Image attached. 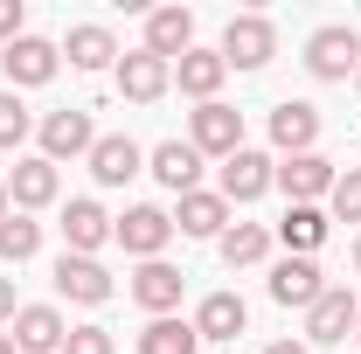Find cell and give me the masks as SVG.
<instances>
[{
	"label": "cell",
	"mask_w": 361,
	"mask_h": 354,
	"mask_svg": "<svg viewBox=\"0 0 361 354\" xmlns=\"http://www.w3.org/2000/svg\"><path fill=\"white\" fill-rule=\"evenodd\" d=\"M188 146L202 153V160H229V153H243V111L236 104H195L188 111Z\"/></svg>",
	"instance_id": "1"
},
{
	"label": "cell",
	"mask_w": 361,
	"mask_h": 354,
	"mask_svg": "<svg viewBox=\"0 0 361 354\" xmlns=\"http://www.w3.org/2000/svg\"><path fill=\"white\" fill-rule=\"evenodd\" d=\"M111 243H126V257L153 264V257L174 243V216L153 209V202H139V209H126V216H111Z\"/></svg>",
	"instance_id": "2"
},
{
	"label": "cell",
	"mask_w": 361,
	"mask_h": 354,
	"mask_svg": "<svg viewBox=\"0 0 361 354\" xmlns=\"http://www.w3.org/2000/svg\"><path fill=\"white\" fill-rule=\"evenodd\" d=\"M306 70H313L319 84H348L361 70V35L341 28V21H334V28H313V35H306Z\"/></svg>",
	"instance_id": "3"
},
{
	"label": "cell",
	"mask_w": 361,
	"mask_h": 354,
	"mask_svg": "<svg viewBox=\"0 0 361 354\" xmlns=\"http://www.w3.org/2000/svg\"><path fill=\"white\" fill-rule=\"evenodd\" d=\"M271 56H278V28L264 14H229V28H223V63L229 70H264Z\"/></svg>",
	"instance_id": "4"
},
{
	"label": "cell",
	"mask_w": 361,
	"mask_h": 354,
	"mask_svg": "<svg viewBox=\"0 0 361 354\" xmlns=\"http://www.w3.org/2000/svg\"><path fill=\"white\" fill-rule=\"evenodd\" d=\"M35 139H42V160H49V167H63V160H90L97 126H90V111H49L42 126H35Z\"/></svg>",
	"instance_id": "5"
},
{
	"label": "cell",
	"mask_w": 361,
	"mask_h": 354,
	"mask_svg": "<svg viewBox=\"0 0 361 354\" xmlns=\"http://www.w3.org/2000/svg\"><path fill=\"white\" fill-rule=\"evenodd\" d=\"M0 70H7L14 90H35V84H49V77L63 70V49L42 42V35H14V42L0 49Z\"/></svg>",
	"instance_id": "6"
},
{
	"label": "cell",
	"mask_w": 361,
	"mask_h": 354,
	"mask_svg": "<svg viewBox=\"0 0 361 354\" xmlns=\"http://www.w3.org/2000/svg\"><path fill=\"white\" fill-rule=\"evenodd\" d=\"M355 312H361V299L348 292V285H326L313 306H306V348H334V341H348V334H355Z\"/></svg>",
	"instance_id": "7"
},
{
	"label": "cell",
	"mask_w": 361,
	"mask_h": 354,
	"mask_svg": "<svg viewBox=\"0 0 361 354\" xmlns=\"http://www.w3.org/2000/svg\"><path fill=\"white\" fill-rule=\"evenodd\" d=\"M334 181H341V167H334L326 153H292V160H278L271 188H285L292 202H313L319 209V195H334Z\"/></svg>",
	"instance_id": "8"
},
{
	"label": "cell",
	"mask_w": 361,
	"mask_h": 354,
	"mask_svg": "<svg viewBox=\"0 0 361 354\" xmlns=\"http://www.w3.org/2000/svg\"><path fill=\"white\" fill-rule=\"evenodd\" d=\"M167 90H174V63H160V56H146V49L118 56V97H126V104H160Z\"/></svg>",
	"instance_id": "9"
},
{
	"label": "cell",
	"mask_w": 361,
	"mask_h": 354,
	"mask_svg": "<svg viewBox=\"0 0 361 354\" xmlns=\"http://www.w3.org/2000/svg\"><path fill=\"white\" fill-rule=\"evenodd\" d=\"M56 292H63L70 306H104L118 285H111V271L97 264V257H70V250H63V257H56Z\"/></svg>",
	"instance_id": "10"
},
{
	"label": "cell",
	"mask_w": 361,
	"mask_h": 354,
	"mask_svg": "<svg viewBox=\"0 0 361 354\" xmlns=\"http://www.w3.org/2000/svg\"><path fill=\"white\" fill-rule=\"evenodd\" d=\"M63 195V174L49 167L42 153H28V160H14V174H7V202L21 209V216H35V209H49Z\"/></svg>",
	"instance_id": "11"
},
{
	"label": "cell",
	"mask_w": 361,
	"mask_h": 354,
	"mask_svg": "<svg viewBox=\"0 0 361 354\" xmlns=\"http://www.w3.org/2000/svg\"><path fill=\"white\" fill-rule=\"evenodd\" d=\"M90 174H97V188H126L133 174H146L139 139L133 133H97V146H90Z\"/></svg>",
	"instance_id": "12"
},
{
	"label": "cell",
	"mask_w": 361,
	"mask_h": 354,
	"mask_svg": "<svg viewBox=\"0 0 361 354\" xmlns=\"http://www.w3.org/2000/svg\"><path fill=\"white\" fill-rule=\"evenodd\" d=\"M104 243H111V216H104L90 195L63 202V250H70V257H97Z\"/></svg>",
	"instance_id": "13"
},
{
	"label": "cell",
	"mask_w": 361,
	"mask_h": 354,
	"mask_svg": "<svg viewBox=\"0 0 361 354\" xmlns=\"http://www.w3.org/2000/svg\"><path fill=\"white\" fill-rule=\"evenodd\" d=\"M271 174H278V160L257 153V146H243V153H229V160H223V188H216V195H223L229 209H236V202H257V195L271 188Z\"/></svg>",
	"instance_id": "14"
},
{
	"label": "cell",
	"mask_w": 361,
	"mask_h": 354,
	"mask_svg": "<svg viewBox=\"0 0 361 354\" xmlns=\"http://www.w3.org/2000/svg\"><path fill=\"white\" fill-rule=\"evenodd\" d=\"M7 341L21 354H63V341H70V319L56 306H21L14 312V326H7Z\"/></svg>",
	"instance_id": "15"
},
{
	"label": "cell",
	"mask_w": 361,
	"mask_h": 354,
	"mask_svg": "<svg viewBox=\"0 0 361 354\" xmlns=\"http://www.w3.org/2000/svg\"><path fill=\"white\" fill-rule=\"evenodd\" d=\"M146 174L160 181L167 195H195V181H202V153H195L188 139H160V146L146 153Z\"/></svg>",
	"instance_id": "16"
},
{
	"label": "cell",
	"mask_w": 361,
	"mask_h": 354,
	"mask_svg": "<svg viewBox=\"0 0 361 354\" xmlns=\"http://www.w3.org/2000/svg\"><path fill=\"white\" fill-rule=\"evenodd\" d=\"M319 139V111L306 104V97H285V104H271V146L292 160V153H313Z\"/></svg>",
	"instance_id": "17"
},
{
	"label": "cell",
	"mask_w": 361,
	"mask_h": 354,
	"mask_svg": "<svg viewBox=\"0 0 361 354\" xmlns=\"http://www.w3.org/2000/svg\"><path fill=\"white\" fill-rule=\"evenodd\" d=\"M188 49H195V14H188V7H153V14H146V56L180 63Z\"/></svg>",
	"instance_id": "18"
},
{
	"label": "cell",
	"mask_w": 361,
	"mask_h": 354,
	"mask_svg": "<svg viewBox=\"0 0 361 354\" xmlns=\"http://www.w3.org/2000/svg\"><path fill=\"white\" fill-rule=\"evenodd\" d=\"M180 292H188V278H180L167 257H153V264H139V271H133V299L153 312V319H167V312L180 306Z\"/></svg>",
	"instance_id": "19"
},
{
	"label": "cell",
	"mask_w": 361,
	"mask_h": 354,
	"mask_svg": "<svg viewBox=\"0 0 361 354\" xmlns=\"http://www.w3.org/2000/svg\"><path fill=\"white\" fill-rule=\"evenodd\" d=\"M319 292H326V278H319V264L313 257H278V264H271V299H278V306H313Z\"/></svg>",
	"instance_id": "20"
},
{
	"label": "cell",
	"mask_w": 361,
	"mask_h": 354,
	"mask_svg": "<svg viewBox=\"0 0 361 354\" xmlns=\"http://www.w3.org/2000/svg\"><path fill=\"white\" fill-rule=\"evenodd\" d=\"M223 77H229V63H223V49H188L174 63V84L195 97V104H216V90H223Z\"/></svg>",
	"instance_id": "21"
},
{
	"label": "cell",
	"mask_w": 361,
	"mask_h": 354,
	"mask_svg": "<svg viewBox=\"0 0 361 354\" xmlns=\"http://www.w3.org/2000/svg\"><path fill=\"white\" fill-rule=\"evenodd\" d=\"M243 326H250V306H243L236 292H209V299L195 306V334H202V341H236Z\"/></svg>",
	"instance_id": "22"
},
{
	"label": "cell",
	"mask_w": 361,
	"mask_h": 354,
	"mask_svg": "<svg viewBox=\"0 0 361 354\" xmlns=\"http://www.w3.org/2000/svg\"><path fill=\"white\" fill-rule=\"evenodd\" d=\"M174 229H180V236H223V229H229V202L209 195V188H195V195L174 202Z\"/></svg>",
	"instance_id": "23"
},
{
	"label": "cell",
	"mask_w": 361,
	"mask_h": 354,
	"mask_svg": "<svg viewBox=\"0 0 361 354\" xmlns=\"http://www.w3.org/2000/svg\"><path fill=\"white\" fill-rule=\"evenodd\" d=\"M63 56H70V70H118V42H111V28H97V21L70 28V35H63Z\"/></svg>",
	"instance_id": "24"
},
{
	"label": "cell",
	"mask_w": 361,
	"mask_h": 354,
	"mask_svg": "<svg viewBox=\"0 0 361 354\" xmlns=\"http://www.w3.org/2000/svg\"><path fill=\"white\" fill-rule=\"evenodd\" d=\"M278 243H285L292 257H313L319 243H326V209H313V202H292V209H285V222H278Z\"/></svg>",
	"instance_id": "25"
},
{
	"label": "cell",
	"mask_w": 361,
	"mask_h": 354,
	"mask_svg": "<svg viewBox=\"0 0 361 354\" xmlns=\"http://www.w3.org/2000/svg\"><path fill=\"white\" fill-rule=\"evenodd\" d=\"M216 250H223L229 271H250V264L271 257V229H264V222H229L223 236H216Z\"/></svg>",
	"instance_id": "26"
},
{
	"label": "cell",
	"mask_w": 361,
	"mask_h": 354,
	"mask_svg": "<svg viewBox=\"0 0 361 354\" xmlns=\"http://www.w3.org/2000/svg\"><path fill=\"white\" fill-rule=\"evenodd\" d=\"M139 354H202V334H195V319H146V334H139Z\"/></svg>",
	"instance_id": "27"
},
{
	"label": "cell",
	"mask_w": 361,
	"mask_h": 354,
	"mask_svg": "<svg viewBox=\"0 0 361 354\" xmlns=\"http://www.w3.org/2000/svg\"><path fill=\"white\" fill-rule=\"evenodd\" d=\"M35 250H42V222L7 209V222H0V264H28Z\"/></svg>",
	"instance_id": "28"
},
{
	"label": "cell",
	"mask_w": 361,
	"mask_h": 354,
	"mask_svg": "<svg viewBox=\"0 0 361 354\" xmlns=\"http://www.w3.org/2000/svg\"><path fill=\"white\" fill-rule=\"evenodd\" d=\"M35 133V118H28V104H21V90H0V146L14 153L21 139Z\"/></svg>",
	"instance_id": "29"
},
{
	"label": "cell",
	"mask_w": 361,
	"mask_h": 354,
	"mask_svg": "<svg viewBox=\"0 0 361 354\" xmlns=\"http://www.w3.org/2000/svg\"><path fill=\"white\" fill-rule=\"evenodd\" d=\"M326 202H334V216H341V222H361V167H348V174L334 181Z\"/></svg>",
	"instance_id": "30"
},
{
	"label": "cell",
	"mask_w": 361,
	"mask_h": 354,
	"mask_svg": "<svg viewBox=\"0 0 361 354\" xmlns=\"http://www.w3.org/2000/svg\"><path fill=\"white\" fill-rule=\"evenodd\" d=\"M63 354H111V326H70Z\"/></svg>",
	"instance_id": "31"
},
{
	"label": "cell",
	"mask_w": 361,
	"mask_h": 354,
	"mask_svg": "<svg viewBox=\"0 0 361 354\" xmlns=\"http://www.w3.org/2000/svg\"><path fill=\"white\" fill-rule=\"evenodd\" d=\"M21 21H28V14H21V0H0V42H14V35H28Z\"/></svg>",
	"instance_id": "32"
},
{
	"label": "cell",
	"mask_w": 361,
	"mask_h": 354,
	"mask_svg": "<svg viewBox=\"0 0 361 354\" xmlns=\"http://www.w3.org/2000/svg\"><path fill=\"white\" fill-rule=\"evenodd\" d=\"M14 312H21L14 306V278H0V326H14Z\"/></svg>",
	"instance_id": "33"
},
{
	"label": "cell",
	"mask_w": 361,
	"mask_h": 354,
	"mask_svg": "<svg viewBox=\"0 0 361 354\" xmlns=\"http://www.w3.org/2000/svg\"><path fill=\"white\" fill-rule=\"evenodd\" d=\"M264 354H313V348H306V341H271Z\"/></svg>",
	"instance_id": "34"
},
{
	"label": "cell",
	"mask_w": 361,
	"mask_h": 354,
	"mask_svg": "<svg viewBox=\"0 0 361 354\" xmlns=\"http://www.w3.org/2000/svg\"><path fill=\"white\" fill-rule=\"evenodd\" d=\"M7 209H14V202H7V181H0V222H7Z\"/></svg>",
	"instance_id": "35"
},
{
	"label": "cell",
	"mask_w": 361,
	"mask_h": 354,
	"mask_svg": "<svg viewBox=\"0 0 361 354\" xmlns=\"http://www.w3.org/2000/svg\"><path fill=\"white\" fill-rule=\"evenodd\" d=\"M0 354H21V348H14V341H7V334H0Z\"/></svg>",
	"instance_id": "36"
},
{
	"label": "cell",
	"mask_w": 361,
	"mask_h": 354,
	"mask_svg": "<svg viewBox=\"0 0 361 354\" xmlns=\"http://www.w3.org/2000/svg\"><path fill=\"white\" fill-rule=\"evenodd\" d=\"M355 271H361V236H355Z\"/></svg>",
	"instance_id": "37"
},
{
	"label": "cell",
	"mask_w": 361,
	"mask_h": 354,
	"mask_svg": "<svg viewBox=\"0 0 361 354\" xmlns=\"http://www.w3.org/2000/svg\"><path fill=\"white\" fill-rule=\"evenodd\" d=\"M355 341H361V312H355Z\"/></svg>",
	"instance_id": "38"
},
{
	"label": "cell",
	"mask_w": 361,
	"mask_h": 354,
	"mask_svg": "<svg viewBox=\"0 0 361 354\" xmlns=\"http://www.w3.org/2000/svg\"><path fill=\"white\" fill-rule=\"evenodd\" d=\"M355 90H361V70H355Z\"/></svg>",
	"instance_id": "39"
}]
</instances>
